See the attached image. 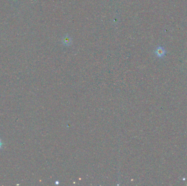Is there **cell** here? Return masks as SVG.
I'll list each match as a JSON object with an SVG mask.
<instances>
[{"mask_svg": "<svg viewBox=\"0 0 187 186\" xmlns=\"http://www.w3.org/2000/svg\"><path fill=\"white\" fill-rule=\"evenodd\" d=\"M155 53L158 57L162 58L166 54V51L162 47H159L156 49Z\"/></svg>", "mask_w": 187, "mask_h": 186, "instance_id": "6da1fadb", "label": "cell"}, {"mask_svg": "<svg viewBox=\"0 0 187 186\" xmlns=\"http://www.w3.org/2000/svg\"><path fill=\"white\" fill-rule=\"evenodd\" d=\"M71 42V38H70L69 36H66L64 37V38H63V43H64V44H65L66 45V46L70 44Z\"/></svg>", "mask_w": 187, "mask_h": 186, "instance_id": "7a4b0ae2", "label": "cell"}, {"mask_svg": "<svg viewBox=\"0 0 187 186\" xmlns=\"http://www.w3.org/2000/svg\"><path fill=\"white\" fill-rule=\"evenodd\" d=\"M2 146H3V143H2V141H1V139H0V150L2 149Z\"/></svg>", "mask_w": 187, "mask_h": 186, "instance_id": "3957f363", "label": "cell"}]
</instances>
